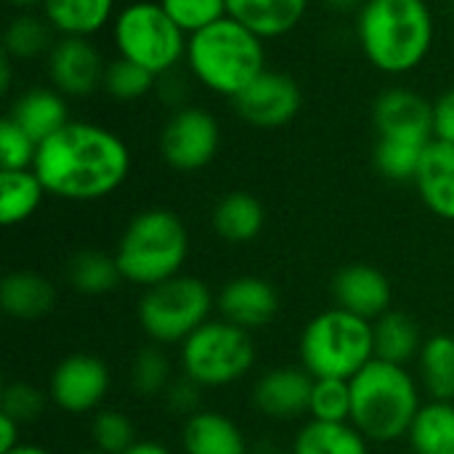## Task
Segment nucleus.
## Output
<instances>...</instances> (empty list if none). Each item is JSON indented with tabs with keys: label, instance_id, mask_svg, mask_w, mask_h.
<instances>
[{
	"label": "nucleus",
	"instance_id": "f257e3e1",
	"mask_svg": "<svg viewBox=\"0 0 454 454\" xmlns=\"http://www.w3.org/2000/svg\"><path fill=\"white\" fill-rule=\"evenodd\" d=\"M32 170L45 192L72 202H90L117 192L130 176V149L98 122L69 120L37 146Z\"/></svg>",
	"mask_w": 454,
	"mask_h": 454
},
{
	"label": "nucleus",
	"instance_id": "f03ea898",
	"mask_svg": "<svg viewBox=\"0 0 454 454\" xmlns=\"http://www.w3.org/2000/svg\"><path fill=\"white\" fill-rule=\"evenodd\" d=\"M354 27L367 64L391 77L423 67L436 37L428 0H367Z\"/></svg>",
	"mask_w": 454,
	"mask_h": 454
},
{
	"label": "nucleus",
	"instance_id": "7ed1b4c3",
	"mask_svg": "<svg viewBox=\"0 0 454 454\" xmlns=\"http://www.w3.org/2000/svg\"><path fill=\"white\" fill-rule=\"evenodd\" d=\"M266 40L226 16L189 37L186 67L194 82L215 96L237 98L266 72Z\"/></svg>",
	"mask_w": 454,
	"mask_h": 454
},
{
	"label": "nucleus",
	"instance_id": "20e7f679",
	"mask_svg": "<svg viewBox=\"0 0 454 454\" xmlns=\"http://www.w3.org/2000/svg\"><path fill=\"white\" fill-rule=\"evenodd\" d=\"M418 412V386L402 364L372 359L351 378V423L364 439L396 442L410 434Z\"/></svg>",
	"mask_w": 454,
	"mask_h": 454
},
{
	"label": "nucleus",
	"instance_id": "39448f33",
	"mask_svg": "<svg viewBox=\"0 0 454 454\" xmlns=\"http://www.w3.org/2000/svg\"><path fill=\"white\" fill-rule=\"evenodd\" d=\"M189 255V234L184 221L165 207L138 213L120 237L117 266L122 279L154 287L178 277Z\"/></svg>",
	"mask_w": 454,
	"mask_h": 454
},
{
	"label": "nucleus",
	"instance_id": "423d86ee",
	"mask_svg": "<svg viewBox=\"0 0 454 454\" xmlns=\"http://www.w3.org/2000/svg\"><path fill=\"white\" fill-rule=\"evenodd\" d=\"M301 359L311 378L351 380L375 359V338L370 319L346 309L314 317L301 338Z\"/></svg>",
	"mask_w": 454,
	"mask_h": 454
},
{
	"label": "nucleus",
	"instance_id": "0eeeda50",
	"mask_svg": "<svg viewBox=\"0 0 454 454\" xmlns=\"http://www.w3.org/2000/svg\"><path fill=\"white\" fill-rule=\"evenodd\" d=\"M117 56L136 61L154 77H162L186 59L189 35L165 13L157 0H133L112 21Z\"/></svg>",
	"mask_w": 454,
	"mask_h": 454
},
{
	"label": "nucleus",
	"instance_id": "6e6552de",
	"mask_svg": "<svg viewBox=\"0 0 454 454\" xmlns=\"http://www.w3.org/2000/svg\"><path fill=\"white\" fill-rule=\"evenodd\" d=\"M255 364V343L231 322H205L181 343V367L197 386L218 388L245 378Z\"/></svg>",
	"mask_w": 454,
	"mask_h": 454
},
{
	"label": "nucleus",
	"instance_id": "1a4fd4ad",
	"mask_svg": "<svg viewBox=\"0 0 454 454\" xmlns=\"http://www.w3.org/2000/svg\"><path fill=\"white\" fill-rule=\"evenodd\" d=\"M213 309L210 287L197 277H173L146 290L138 303V322L157 343H184L197 333Z\"/></svg>",
	"mask_w": 454,
	"mask_h": 454
},
{
	"label": "nucleus",
	"instance_id": "9d476101",
	"mask_svg": "<svg viewBox=\"0 0 454 454\" xmlns=\"http://www.w3.org/2000/svg\"><path fill=\"white\" fill-rule=\"evenodd\" d=\"M221 149V125L205 106H178L160 130V154L178 173L207 168Z\"/></svg>",
	"mask_w": 454,
	"mask_h": 454
},
{
	"label": "nucleus",
	"instance_id": "9b49d317",
	"mask_svg": "<svg viewBox=\"0 0 454 454\" xmlns=\"http://www.w3.org/2000/svg\"><path fill=\"white\" fill-rule=\"evenodd\" d=\"M303 106V90L298 80L287 72L266 69L255 82H250L237 98V114L261 130H277L290 125Z\"/></svg>",
	"mask_w": 454,
	"mask_h": 454
},
{
	"label": "nucleus",
	"instance_id": "f8f14e48",
	"mask_svg": "<svg viewBox=\"0 0 454 454\" xmlns=\"http://www.w3.org/2000/svg\"><path fill=\"white\" fill-rule=\"evenodd\" d=\"M51 85L67 98H82L101 88L106 61L90 37H56L45 56Z\"/></svg>",
	"mask_w": 454,
	"mask_h": 454
},
{
	"label": "nucleus",
	"instance_id": "ddd939ff",
	"mask_svg": "<svg viewBox=\"0 0 454 454\" xmlns=\"http://www.w3.org/2000/svg\"><path fill=\"white\" fill-rule=\"evenodd\" d=\"M378 138H402L415 144L434 141V101L412 88H388L372 104Z\"/></svg>",
	"mask_w": 454,
	"mask_h": 454
},
{
	"label": "nucleus",
	"instance_id": "4468645a",
	"mask_svg": "<svg viewBox=\"0 0 454 454\" xmlns=\"http://www.w3.org/2000/svg\"><path fill=\"white\" fill-rule=\"evenodd\" d=\"M109 391V370L98 356L74 354L59 362L51 375V399L59 410L69 415H82L96 410Z\"/></svg>",
	"mask_w": 454,
	"mask_h": 454
},
{
	"label": "nucleus",
	"instance_id": "2eb2a0df",
	"mask_svg": "<svg viewBox=\"0 0 454 454\" xmlns=\"http://www.w3.org/2000/svg\"><path fill=\"white\" fill-rule=\"evenodd\" d=\"M338 309H346L362 319H380L391 306V285L375 266L351 263L333 279Z\"/></svg>",
	"mask_w": 454,
	"mask_h": 454
},
{
	"label": "nucleus",
	"instance_id": "dca6fc26",
	"mask_svg": "<svg viewBox=\"0 0 454 454\" xmlns=\"http://www.w3.org/2000/svg\"><path fill=\"white\" fill-rule=\"evenodd\" d=\"M218 309L226 317V322L250 333V330L269 325L277 317L279 298H277V290L266 279L237 277L221 290Z\"/></svg>",
	"mask_w": 454,
	"mask_h": 454
},
{
	"label": "nucleus",
	"instance_id": "f3484780",
	"mask_svg": "<svg viewBox=\"0 0 454 454\" xmlns=\"http://www.w3.org/2000/svg\"><path fill=\"white\" fill-rule=\"evenodd\" d=\"M5 114L19 122L37 144H43L69 122L67 96L59 93L53 85H35L21 90Z\"/></svg>",
	"mask_w": 454,
	"mask_h": 454
},
{
	"label": "nucleus",
	"instance_id": "a211bd4d",
	"mask_svg": "<svg viewBox=\"0 0 454 454\" xmlns=\"http://www.w3.org/2000/svg\"><path fill=\"white\" fill-rule=\"evenodd\" d=\"M314 378L295 367L266 372L255 386V407L277 420H290L309 412Z\"/></svg>",
	"mask_w": 454,
	"mask_h": 454
},
{
	"label": "nucleus",
	"instance_id": "6ab92c4d",
	"mask_svg": "<svg viewBox=\"0 0 454 454\" xmlns=\"http://www.w3.org/2000/svg\"><path fill=\"white\" fill-rule=\"evenodd\" d=\"M415 186L434 215L454 221V144L436 138L428 144L415 176Z\"/></svg>",
	"mask_w": 454,
	"mask_h": 454
},
{
	"label": "nucleus",
	"instance_id": "aec40b11",
	"mask_svg": "<svg viewBox=\"0 0 454 454\" xmlns=\"http://www.w3.org/2000/svg\"><path fill=\"white\" fill-rule=\"evenodd\" d=\"M229 16L263 40L290 35L306 16L311 0H226Z\"/></svg>",
	"mask_w": 454,
	"mask_h": 454
},
{
	"label": "nucleus",
	"instance_id": "412c9836",
	"mask_svg": "<svg viewBox=\"0 0 454 454\" xmlns=\"http://www.w3.org/2000/svg\"><path fill=\"white\" fill-rule=\"evenodd\" d=\"M43 16L59 37H93L117 16V0H43Z\"/></svg>",
	"mask_w": 454,
	"mask_h": 454
},
{
	"label": "nucleus",
	"instance_id": "4be33fe9",
	"mask_svg": "<svg viewBox=\"0 0 454 454\" xmlns=\"http://www.w3.org/2000/svg\"><path fill=\"white\" fill-rule=\"evenodd\" d=\"M263 205L250 192H229L213 207V229L221 239L231 245H245L255 239L263 229Z\"/></svg>",
	"mask_w": 454,
	"mask_h": 454
},
{
	"label": "nucleus",
	"instance_id": "5701e85b",
	"mask_svg": "<svg viewBox=\"0 0 454 454\" xmlns=\"http://www.w3.org/2000/svg\"><path fill=\"white\" fill-rule=\"evenodd\" d=\"M186 454H247V444L234 420L218 412H197L184 428Z\"/></svg>",
	"mask_w": 454,
	"mask_h": 454
},
{
	"label": "nucleus",
	"instance_id": "b1692460",
	"mask_svg": "<svg viewBox=\"0 0 454 454\" xmlns=\"http://www.w3.org/2000/svg\"><path fill=\"white\" fill-rule=\"evenodd\" d=\"M56 303L53 285L32 271H13L0 285V306L13 319H37Z\"/></svg>",
	"mask_w": 454,
	"mask_h": 454
},
{
	"label": "nucleus",
	"instance_id": "393cba45",
	"mask_svg": "<svg viewBox=\"0 0 454 454\" xmlns=\"http://www.w3.org/2000/svg\"><path fill=\"white\" fill-rule=\"evenodd\" d=\"M53 27L43 13L19 11L3 32V53L16 64H29L51 53L56 37Z\"/></svg>",
	"mask_w": 454,
	"mask_h": 454
},
{
	"label": "nucleus",
	"instance_id": "a878e982",
	"mask_svg": "<svg viewBox=\"0 0 454 454\" xmlns=\"http://www.w3.org/2000/svg\"><path fill=\"white\" fill-rule=\"evenodd\" d=\"M45 186L37 173L29 170H0V223L16 226L37 213L45 197Z\"/></svg>",
	"mask_w": 454,
	"mask_h": 454
},
{
	"label": "nucleus",
	"instance_id": "bb28decb",
	"mask_svg": "<svg viewBox=\"0 0 454 454\" xmlns=\"http://www.w3.org/2000/svg\"><path fill=\"white\" fill-rule=\"evenodd\" d=\"M372 338H375V359H383L391 364H404L418 351H423L420 330L415 319L402 311H386L372 325Z\"/></svg>",
	"mask_w": 454,
	"mask_h": 454
},
{
	"label": "nucleus",
	"instance_id": "cd10ccee",
	"mask_svg": "<svg viewBox=\"0 0 454 454\" xmlns=\"http://www.w3.org/2000/svg\"><path fill=\"white\" fill-rule=\"evenodd\" d=\"M407 436L415 454H454L452 402H434L420 407Z\"/></svg>",
	"mask_w": 454,
	"mask_h": 454
},
{
	"label": "nucleus",
	"instance_id": "c85d7f7f",
	"mask_svg": "<svg viewBox=\"0 0 454 454\" xmlns=\"http://www.w3.org/2000/svg\"><path fill=\"white\" fill-rule=\"evenodd\" d=\"M293 454H367V439L348 423L311 420L298 434Z\"/></svg>",
	"mask_w": 454,
	"mask_h": 454
},
{
	"label": "nucleus",
	"instance_id": "c756f323",
	"mask_svg": "<svg viewBox=\"0 0 454 454\" xmlns=\"http://www.w3.org/2000/svg\"><path fill=\"white\" fill-rule=\"evenodd\" d=\"M67 279L82 295H104L117 287L122 274H120L114 255H106L98 250H82L69 261Z\"/></svg>",
	"mask_w": 454,
	"mask_h": 454
},
{
	"label": "nucleus",
	"instance_id": "7c9ffc66",
	"mask_svg": "<svg viewBox=\"0 0 454 454\" xmlns=\"http://www.w3.org/2000/svg\"><path fill=\"white\" fill-rule=\"evenodd\" d=\"M423 380L436 402L454 399V338L436 335L420 351Z\"/></svg>",
	"mask_w": 454,
	"mask_h": 454
},
{
	"label": "nucleus",
	"instance_id": "2f4dec72",
	"mask_svg": "<svg viewBox=\"0 0 454 454\" xmlns=\"http://www.w3.org/2000/svg\"><path fill=\"white\" fill-rule=\"evenodd\" d=\"M428 144L402 141V138H375L372 162L375 170L388 181H415Z\"/></svg>",
	"mask_w": 454,
	"mask_h": 454
},
{
	"label": "nucleus",
	"instance_id": "473e14b6",
	"mask_svg": "<svg viewBox=\"0 0 454 454\" xmlns=\"http://www.w3.org/2000/svg\"><path fill=\"white\" fill-rule=\"evenodd\" d=\"M154 88H157V77L149 69L138 67L136 61H128L122 56H114L112 61H106L101 90H106L109 98L120 104H133L149 96Z\"/></svg>",
	"mask_w": 454,
	"mask_h": 454
},
{
	"label": "nucleus",
	"instance_id": "72a5a7b5",
	"mask_svg": "<svg viewBox=\"0 0 454 454\" xmlns=\"http://www.w3.org/2000/svg\"><path fill=\"white\" fill-rule=\"evenodd\" d=\"M309 415L322 423L351 420V380L340 378H314Z\"/></svg>",
	"mask_w": 454,
	"mask_h": 454
},
{
	"label": "nucleus",
	"instance_id": "f704fd0d",
	"mask_svg": "<svg viewBox=\"0 0 454 454\" xmlns=\"http://www.w3.org/2000/svg\"><path fill=\"white\" fill-rule=\"evenodd\" d=\"M165 13L192 37L229 16L226 0H157Z\"/></svg>",
	"mask_w": 454,
	"mask_h": 454
},
{
	"label": "nucleus",
	"instance_id": "c9c22d12",
	"mask_svg": "<svg viewBox=\"0 0 454 454\" xmlns=\"http://www.w3.org/2000/svg\"><path fill=\"white\" fill-rule=\"evenodd\" d=\"M37 141L8 114L0 120V170H29L37 157Z\"/></svg>",
	"mask_w": 454,
	"mask_h": 454
},
{
	"label": "nucleus",
	"instance_id": "e433bc0d",
	"mask_svg": "<svg viewBox=\"0 0 454 454\" xmlns=\"http://www.w3.org/2000/svg\"><path fill=\"white\" fill-rule=\"evenodd\" d=\"M133 388L138 396H157L168 391L170 383V362L160 348H144L133 362Z\"/></svg>",
	"mask_w": 454,
	"mask_h": 454
},
{
	"label": "nucleus",
	"instance_id": "4c0bfd02",
	"mask_svg": "<svg viewBox=\"0 0 454 454\" xmlns=\"http://www.w3.org/2000/svg\"><path fill=\"white\" fill-rule=\"evenodd\" d=\"M93 444L96 450L104 454H125L136 444L133 423L112 410H104L93 420Z\"/></svg>",
	"mask_w": 454,
	"mask_h": 454
},
{
	"label": "nucleus",
	"instance_id": "58836bf2",
	"mask_svg": "<svg viewBox=\"0 0 454 454\" xmlns=\"http://www.w3.org/2000/svg\"><path fill=\"white\" fill-rule=\"evenodd\" d=\"M45 396L40 388L29 383H11L3 391V415L13 418L16 423H29L43 412Z\"/></svg>",
	"mask_w": 454,
	"mask_h": 454
},
{
	"label": "nucleus",
	"instance_id": "ea45409f",
	"mask_svg": "<svg viewBox=\"0 0 454 454\" xmlns=\"http://www.w3.org/2000/svg\"><path fill=\"white\" fill-rule=\"evenodd\" d=\"M434 138L454 144V88H447L434 101Z\"/></svg>",
	"mask_w": 454,
	"mask_h": 454
},
{
	"label": "nucleus",
	"instance_id": "a19ab883",
	"mask_svg": "<svg viewBox=\"0 0 454 454\" xmlns=\"http://www.w3.org/2000/svg\"><path fill=\"white\" fill-rule=\"evenodd\" d=\"M157 90H160V96H162V101H168L170 106H186V88H184V80L178 77V72L173 69V72H168V74H162V77H157Z\"/></svg>",
	"mask_w": 454,
	"mask_h": 454
},
{
	"label": "nucleus",
	"instance_id": "79ce46f5",
	"mask_svg": "<svg viewBox=\"0 0 454 454\" xmlns=\"http://www.w3.org/2000/svg\"><path fill=\"white\" fill-rule=\"evenodd\" d=\"M19 426L21 423H16L13 418L0 412V454L11 452V450H16L21 444L19 442Z\"/></svg>",
	"mask_w": 454,
	"mask_h": 454
},
{
	"label": "nucleus",
	"instance_id": "37998d69",
	"mask_svg": "<svg viewBox=\"0 0 454 454\" xmlns=\"http://www.w3.org/2000/svg\"><path fill=\"white\" fill-rule=\"evenodd\" d=\"M13 59H8L5 53L0 56V93L3 96H8V90H11V80H13Z\"/></svg>",
	"mask_w": 454,
	"mask_h": 454
},
{
	"label": "nucleus",
	"instance_id": "c03bdc74",
	"mask_svg": "<svg viewBox=\"0 0 454 454\" xmlns=\"http://www.w3.org/2000/svg\"><path fill=\"white\" fill-rule=\"evenodd\" d=\"M330 11H338V13H356L367 0H322Z\"/></svg>",
	"mask_w": 454,
	"mask_h": 454
},
{
	"label": "nucleus",
	"instance_id": "a18cd8bd",
	"mask_svg": "<svg viewBox=\"0 0 454 454\" xmlns=\"http://www.w3.org/2000/svg\"><path fill=\"white\" fill-rule=\"evenodd\" d=\"M125 454H170L162 444H157V442H136L130 450Z\"/></svg>",
	"mask_w": 454,
	"mask_h": 454
},
{
	"label": "nucleus",
	"instance_id": "49530a36",
	"mask_svg": "<svg viewBox=\"0 0 454 454\" xmlns=\"http://www.w3.org/2000/svg\"><path fill=\"white\" fill-rule=\"evenodd\" d=\"M5 454H51L48 450H40V447H35V444H19L16 450H11V452Z\"/></svg>",
	"mask_w": 454,
	"mask_h": 454
},
{
	"label": "nucleus",
	"instance_id": "de8ad7c7",
	"mask_svg": "<svg viewBox=\"0 0 454 454\" xmlns=\"http://www.w3.org/2000/svg\"><path fill=\"white\" fill-rule=\"evenodd\" d=\"M8 5H13L19 11H32V8L43 5V0H8Z\"/></svg>",
	"mask_w": 454,
	"mask_h": 454
},
{
	"label": "nucleus",
	"instance_id": "09e8293b",
	"mask_svg": "<svg viewBox=\"0 0 454 454\" xmlns=\"http://www.w3.org/2000/svg\"><path fill=\"white\" fill-rule=\"evenodd\" d=\"M74 454H104V452H98V450H85V452H74Z\"/></svg>",
	"mask_w": 454,
	"mask_h": 454
}]
</instances>
